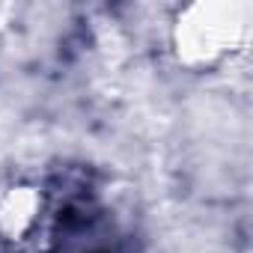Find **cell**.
I'll list each match as a JSON object with an SVG mask.
<instances>
[{"mask_svg":"<svg viewBox=\"0 0 253 253\" xmlns=\"http://www.w3.org/2000/svg\"><path fill=\"white\" fill-rule=\"evenodd\" d=\"M54 226V194L45 182L15 176L0 185V244L33 250Z\"/></svg>","mask_w":253,"mask_h":253,"instance_id":"cell-2","label":"cell"},{"mask_svg":"<svg viewBox=\"0 0 253 253\" xmlns=\"http://www.w3.org/2000/svg\"><path fill=\"white\" fill-rule=\"evenodd\" d=\"M253 39V6L247 0H194L176 6L167 45L179 69L217 75L235 66Z\"/></svg>","mask_w":253,"mask_h":253,"instance_id":"cell-1","label":"cell"}]
</instances>
